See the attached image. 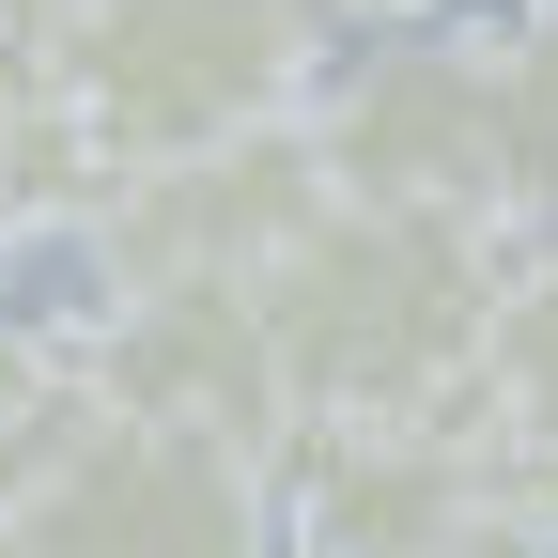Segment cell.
Instances as JSON below:
<instances>
[{
  "instance_id": "cell-5",
  "label": "cell",
  "mask_w": 558,
  "mask_h": 558,
  "mask_svg": "<svg viewBox=\"0 0 558 558\" xmlns=\"http://www.w3.org/2000/svg\"><path fill=\"white\" fill-rule=\"evenodd\" d=\"M279 527L326 558L497 543L481 527V403H295L279 418Z\"/></svg>"
},
{
  "instance_id": "cell-6",
  "label": "cell",
  "mask_w": 558,
  "mask_h": 558,
  "mask_svg": "<svg viewBox=\"0 0 558 558\" xmlns=\"http://www.w3.org/2000/svg\"><path fill=\"white\" fill-rule=\"evenodd\" d=\"M326 202V156L295 109H264L233 140H171V156H124L109 202L78 218L94 279H248L279 233Z\"/></svg>"
},
{
  "instance_id": "cell-10",
  "label": "cell",
  "mask_w": 558,
  "mask_h": 558,
  "mask_svg": "<svg viewBox=\"0 0 558 558\" xmlns=\"http://www.w3.org/2000/svg\"><path fill=\"white\" fill-rule=\"evenodd\" d=\"M481 202L512 233H558V0H527L497 32V171H481Z\"/></svg>"
},
{
  "instance_id": "cell-7",
  "label": "cell",
  "mask_w": 558,
  "mask_h": 558,
  "mask_svg": "<svg viewBox=\"0 0 558 558\" xmlns=\"http://www.w3.org/2000/svg\"><path fill=\"white\" fill-rule=\"evenodd\" d=\"M78 341H94L109 403H171V418H218V435H264V450H279V418H295L248 279H94Z\"/></svg>"
},
{
  "instance_id": "cell-2",
  "label": "cell",
  "mask_w": 558,
  "mask_h": 558,
  "mask_svg": "<svg viewBox=\"0 0 558 558\" xmlns=\"http://www.w3.org/2000/svg\"><path fill=\"white\" fill-rule=\"evenodd\" d=\"M32 47L62 62L109 156H171V140H233L295 109L326 62V16L311 0H47Z\"/></svg>"
},
{
  "instance_id": "cell-3",
  "label": "cell",
  "mask_w": 558,
  "mask_h": 558,
  "mask_svg": "<svg viewBox=\"0 0 558 558\" xmlns=\"http://www.w3.org/2000/svg\"><path fill=\"white\" fill-rule=\"evenodd\" d=\"M264 527H279V450L171 403H94L0 497V543H62V558H233Z\"/></svg>"
},
{
  "instance_id": "cell-9",
  "label": "cell",
  "mask_w": 558,
  "mask_h": 558,
  "mask_svg": "<svg viewBox=\"0 0 558 558\" xmlns=\"http://www.w3.org/2000/svg\"><path fill=\"white\" fill-rule=\"evenodd\" d=\"M481 435H512L558 465V233H512L497 326H481Z\"/></svg>"
},
{
  "instance_id": "cell-11",
  "label": "cell",
  "mask_w": 558,
  "mask_h": 558,
  "mask_svg": "<svg viewBox=\"0 0 558 558\" xmlns=\"http://www.w3.org/2000/svg\"><path fill=\"white\" fill-rule=\"evenodd\" d=\"M326 32H388V16H435V0H311Z\"/></svg>"
},
{
  "instance_id": "cell-1",
  "label": "cell",
  "mask_w": 558,
  "mask_h": 558,
  "mask_svg": "<svg viewBox=\"0 0 558 558\" xmlns=\"http://www.w3.org/2000/svg\"><path fill=\"white\" fill-rule=\"evenodd\" d=\"M497 264H512L497 202H373V186H326L311 218L248 264L279 403H481Z\"/></svg>"
},
{
  "instance_id": "cell-4",
  "label": "cell",
  "mask_w": 558,
  "mask_h": 558,
  "mask_svg": "<svg viewBox=\"0 0 558 558\" xmlns=\"http://www.w3.org/2000/svg\"><path fill=\"white\" fill-rule=\"evenodd\" d=\"M295 124H311L326 186H373V202H481V171H497V32H450V16L326 32Z\"/></svg>"
},
{
  "instance_id": "cell-8",
  "label": "cell",
  "mask_w": 558,
  "mask_h": 558,
  "mask_svg": "<svg viewBox=\"0 0 558 558\" xmlns=\"http://www.w3.org/2000/svg\"><path fill=\"white\" fill-rule=\"evenodd\" d=\"M109 140H94V109L78 94H62V62L16 32V47H0V218H16V248L32 233H78L94 218V202H109Z\"/></svg>"
},
{
  "instance_id": "cell-12",
  "label": "cell",
  "mask_w": 558,
  "mask_h": 558,
  "mask_svg": "<svg viewBox=\"0 0 558 558\" xmlns=\"http://www.w3.org/2000/svg\"><path fill=\"white\" fill-rule=\"evenodd\" d=\"M0 264H16V218H0Z\"/></svg>"
}]
</instances>
